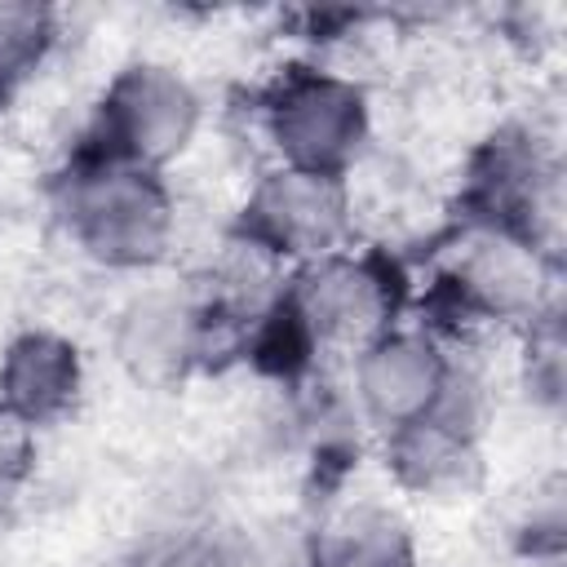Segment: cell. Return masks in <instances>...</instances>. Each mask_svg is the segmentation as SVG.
I'll return each mask as SVG.
<instances>
[{
  "label": "cell",
  "instance_id": "cell-1",
  "mask_svg": "<svg viewBox=\"0 0 567 567\" xmlns=\"http://www.w3.org/2000/svg\"><path fill=\"white\" fill-rule=\"evenodd\" d=\"M53 213L71 248L102 270H155L177 239V199L164 173H146L75 146L53 177Z\"/></svg>",
  "mask_w": 567,
  "mask_h": 567
},
{
  "label": "cell",
  "instance_id": "cell-2",
  "mask_svg": "<svg viewBox=\"0 0 567 567\" xmlns=\"http://www.w3.org/2000/svg\"><path fill=\"white\" fill-rule=\"evenodd\" d=\"M261 133L275 164L350 182L372 142V97L346 71L297 62L261 93Z\"/></svg>",
  "mask_w": 567,
  "mask_h": 567
},
{
  "label": "cell",
  "instance_id": "cell-3",
  "mask_svg": "<svg viewBox=\"0 0 567 567\" xmlns=\"http://www.w3.org/2000/svg\"><path fill=\"white\" fill-rule=\"evenodd\" d=\"M456 208H461V226L496 230L554 257L563 168L549 137H540L532 124L492 128L465 155Z\"/></svg>",
  "mask_w": 567,
  "mask_h": 567
},
{
  "label": "cell",
  "instance_id": "cell-4",
  "mask_svg": "<svg viewBox=\"0 0 567 567\" xmlns=\"http://www.w3.org/2000/svg\"><path fill=\"white\" fill-rule=\"evenodd\" d=\"M554 306V257L496 235L474 230L443 252L434 284H430V310L443 315L452 328H527Z\"/></svg>",
  "mask_w": 567,
  "mask_h": 567
},
{
  "label": "cell",
  "instance_id": "cell-5",
  "mask_svg": "<svg viewBox=\"0 0 567 567\" xmlns=\"http://www.w3.org/2000/svg\"><path fill=\"white\" fill-rule=\"evenodd\" d=\"M284 306L315 354H354L390 332L408 306V279L377 248H341L284 279Z\"/></svg>",
  "mask_w": 567,
  "mask_h": 567
},
{
  "label": "cell",
  "instance_id": "cell-6",
  "mask_svg": "<svg viewBox=\"0 0 567 567\" xmlns=\"http://www.w3.org/2000/svg\"><path fill=\"white\" fill-rule=\"evenodd\" d=\"M199 128H204L199 89L177 66L142 58L106 80L80 146L146 173H164L195 146Z\"/></svg>",
  "mask_w": 567,
  "mask_h": 567
},
{
  "label": "cell",
  "instance_id": "cell-7",
  "mask_svg": "<svg viewBox=\"0 0 567 567\" xmlns=\"http://www.w3.org/2000/svg\"><path fill=\"white\" fill-rule=\"evenodd\" d=\"M350 235H354L350 182L284 164H270L248 186L230 226V239L248 244L284 275L350 248Z\"/></svg>",
  "mask_w": 567,
  "mask_h": 567
},
{
  "label": "cell",
  "instance_id": "cell-8",
  "mask_svg": "<svg viewBox=\"0 0 567 567\" xmlns=\"http://www.w3.org/2000/svg\"><path fill=\"white\" fill-rule=\"evenodd\" d=\"M456 350L434 328L394 323L350 354V403L368 430L390 434L421 416H434L452 377Z\"/></svg>",
  "mask_w": 567,
  "mask_h": 567
},
{
  "label": "cell",
  "instance_id": "cell-9",
  "mask_svg": "<svg viewBox=\"0 0 567 567\" xmlns=\"http://www.w3.org/2000/svg\"><path fill=\"white\" fill-rule=\"evenodd\" d=\"M120 368L142 385H173L213 359V332L190 288H146L124 301L111 332Z\"/></svg>",
  "mask_w": 567,
  "mask_h": 567
},
{
  "label": "cell",
  "instance_id": "cell-10",
  "mask_svg": "<svg viewBox=\"0 0 567 567\" xmlns=\"http://www.w3.org/2000/svg\"><path fill=\"white\" fill-rule=\"evenodd\" d=\"M487 434H474L443 416H421L381 434V465L390 483L425 505L470 501L487 478Z\"/></svg>",
  "mask_w": 567,
  "mask_h": 567
},
{
  "label": "cell",
  "instance_id": "cell-11",
  "mask_svg": "<svg viewBox=\"0 0 567 567\" xmlns=\"http://www.w3.org/2000/svg\"><path fill=\"white\" fill-rule=\"evenodd\" d=\"M84 354L53 328H22L0 350V412L27 430L58 425L84 394Z\"/></svg>",
  "mask_w": 567,
  "mask_h": 567
},
{
  "label": "cell",
  "instance_id": "cell-12",
  "mask_svg": "<svg viewBox=\"0 0 567 567\" xmlns=\"http://www.w3.org/2000/svg\"><path fill=\"white\" fill-rule=\"evenodd\" d=\"M301 567H416L412 523L372 496L328 505L301 536Z\"/></svg>",
  "mask_w": 567,
  "mask_h": 567
},
{
  "label": "cell",
  "instance_id": "cell-13",
  "mask_svg": "<svg viewBox=\"0 0 567 567\" xmlns=\"http://www.w3.org/2000/svg\"><path fill=\"white\" fill-rule=\"evenodd\" d=\"M137 567H301V545L275 527L199 518L146 540Z\"/></svg>",
  "mask_w": 567,
  "mask_h": 567
},
{
  "label": "cell",
  "instance_id": "cell-14",
  "mask_svg": "<svg viewBox=\"0 0 567 567\" xmlns=\"http://www.w3.org/2000/svg\"><path fill=\"white\" fill-rule=\"evenodd\" d=\"M58 44V13L35 0H0V93L22 89Z\"/></svg>",
  "mask_w": 567,
  "mask_h": 567
},
{
  "label": "cell",
  "instance_id": "cell-15",
  "mask_svg": "<svg viewBox=\"0 0 567 567\" xmlns=\"http://www.w3.org/2000/svg\"><path fill=\"white\" fill-rule=\"evenodd\" d=\"M523 390L536 408L558 412L567 390V341L558 323V301L523 328Z\"/></svg>",
  "mask_w": 567,
  "mask_h": 567
},
{
  "label": "cell",
  "instance_id": "cell-16",
  "mask_svg": "<svg viewBox=\"0 0 567 567\" xmlns=\"http://www.w3.org/2000/svg\"><path fill=\"white\" fill-rule=\"evenodd\" d=\"M31 461H35V430L0 412V509L13 505V496L22 492Z\"/></svg>",
  "mask_w": 567,
  "mask_h": 567
}]
</instances>
